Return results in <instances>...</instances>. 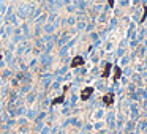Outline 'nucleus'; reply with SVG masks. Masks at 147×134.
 <instances>
[{
    "label": "nucleus",
    "mask_w": 147,
    "mask_h": 134,
    "mask_svg": "<svg viewBox=\"0 0 147 134\" xmlns=\"http://www.w3.org/2000/svg\"><path fill=\"white\" fill-rule=\"evenodd\" d=\"M92 93H93V88H92V87H86V88L82 90V93H81V100H82V101H87L90 96H92Z\"/></svg>",
    "instance_id": "1"
},
{
    "label": "nucleus",
    "mask_w": 147,
    "mask_h": 134,
    "mask_svg": "<svg viewBox=\"0 0 147 134\" xmlns=\"http://www.w3.org/2000/svg\"><path fill=\"white\" fill-rule=\"evenodd\" d=\"M103 103L106 104V106L114 104V93H106V95L103 96Z\"/></svg>",
    "instance_id": "2"
},
{
    "label": "nucleus",
    "mask_w": 147,
    "mask_h": 134,
    "mask_svg": "<svg viewBox=\"0 0 147 134\" xmlns=\"http://www.w3.org/2000/svg\"><path fill=\"white\" fill-rule=\"evenodd\" d=\"M84 65V59H82V57H74V59L71 60V68H76V66H82Z\"/></svg>",
    "instance_id": "3"
},
{
    "label": "nucleus",
    "mask_w": 147,
    "mask_h": 134,
    "mask_svg": "<svg viewBox=\"0 0 147 134\" xmlns=\"http://www.w3.org/2000/svg\"><path fill=\"white\" fill-rule=\"evenodd\" d=\"M63 101H65V93H60L57 98H54V100L51 101V104L52 106H57V104H62Z\"/></svg>",
    "instance_id": "4"
},
{
    "label": "nucleus",
    "mask_w": 147,
    "mask_h": 134,
    "mask_svg": "<svg viewBox=\"0 0 147 134\" xmlns=\"http://www.w3.org/2000/svg\"><path fill=\"white\" fill-rule=\"evenodd\" d=\"M111 69H112V65H111V63H106V65H104V71H103V74H101L103 79H106L108 76H109Z\"/></svg>",
    "instance_id": "5"
},
{
    "label": "nucleus",
    "mask_w": 147,
    "mask_h": 134,
    "mask_svg": "<svg viewBox=\"0 0 147 134\" xmlns=\"http://www.w3.org/2000/svg\"><path fill=\"white\" fill-rule=\"evenodd\" d=\"M120 74H122V69H120L119 66H114V76H112V79H114V81L120 79Z\"/></svg>",
    "instance_id": "6"
},
{
    "label": "nucleus",
    "mask_w": 147,
    "mask_h": 134,
    "mask_svg": "<svg viewBox=\"0 0 147 134\" xmlns=\"http://www.w3.org/2000/svg\"><path fill=\"white\" fill-rule=\"evenodd\" d=\"M146 16H147V7H144V16H142V19H141V21H144V19H146Z\"/></svg>",
    "instance_id": "7"
},
{
    "label": "nucleus",
    "mask_w": 147,
    "mask_h": 134,
    "mask_svg": "<svg viewBox=\"0 0 147 134\" xmlns=\"http://www.w3.org/2000/svg\"><path fill=\"white\" fill-rule=\"evenodd\" d=\"M108 5H109V7L112 8V7H114V0H108Z\"/></svg>",
    "instance_id": "8"
},
{
    "label": "nucleus",
    "mask_w": 147,
    "mask_h": 134,
    "mask_svg": "<svg viewBox=\"0 0 147 134\" xmlns=\"http://www.w3.org/2000/svg\"><path fill=\"white\" fill-rule=\"evenodd\" d=\"M0 60H2V55H0Z\"/></svg>",
    "instance_id": "9"
}]
</instances>
